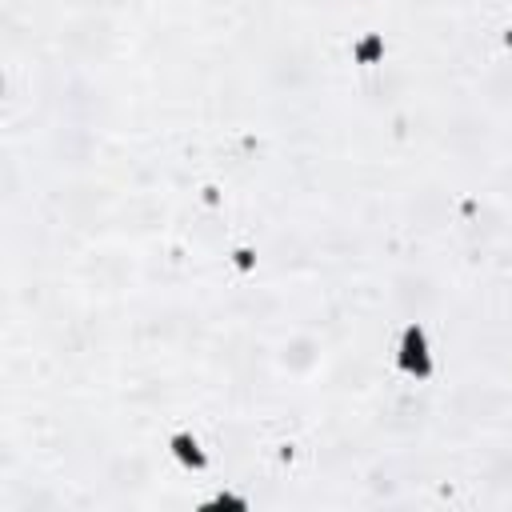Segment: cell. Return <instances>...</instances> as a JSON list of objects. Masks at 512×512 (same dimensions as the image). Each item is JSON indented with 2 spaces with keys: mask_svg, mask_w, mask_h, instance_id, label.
I'll return each instance as SVG.
<instances>
[{
  "mask_svg": "<svg viewBox=\"0 0 512 512\" xmlns=\"http://www.w3.org/2000/svg\"><path fill=\"white\" fill-rule=\"evenodd\" d=\"M392 368L404 384H432L436 376V344L424 320H404L392 340Z\"/></svg>",
  "mask_w": 512,
  "mask_h": 512,
  "instance_id": "cell-1",
  "label": "cell"
}]
</instances>
